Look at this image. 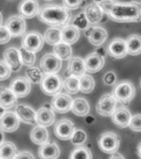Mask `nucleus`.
<instances>
[{"mask_svg":"<svg viewBox=\"0 0 141 159\" xmlns=\"http://www.w3.org/2000/svg\"><path fill=\"white\" fill-rule=\"evenodd\" d=\"M110 19L117 22H139L141 21V3L105 0L99 3Z\"/></svg>","mask_w":141,"mask_h":159,"instance_id":"nucleus-1","label":"nucleus"},{"mask_svg":"<svg viewBox=\"0 0 141 159\" xmlns=\"http://www.w3.org/2000/svg\"><path fill=\"white\" fill-rule=\"evenodd\" d=\"M37 17L41 22L54 27H64L69 24L72 14L63 5H45L40 8Z\"/></svg>","mask_w":141,"mask_h":159,"instance_id":"nucleus-2","label":"nucleus"},{"mask_svg":"<svg viewBox=\"0 0 141 159\" xmlns=\"http://www.w3.org/2000/svg\"><path fill=\"white\" fill-rule=\"evenodd\" d=\"M112 95L123 104H129L135 96V86L129 80H122V81L115 84Z\"/></svg>","mask_w":141,"mask_h":159,"instance_id":"nucleus-3","label":"nucleus"},{"mask_svg":"<svg viewBox=\"0 0 141 159\" xmlns=\"http://www.w3.org/2000/svg\"><path fill=\"white\" fill-rule=\"evenodd\" d=\"M40 84L42 92L49 96L59 94L63 88V80L57 74H45Z\"/></svg>","mask_w":141,"mask_h":159,"instance_id":"nucleus-4","label":"nucleus"},{"mask_svg":"<svg viewBox=\"0 0 141 159\" xmlns=\"http://www.w3.org/2000/svg\"><path fill=\"white\" fill-rule=\"evenodd\" d=\"M120 140V137L113 132H105L99 137L98 145L103 152L113 154L119 149Z\"/></svg>","mask_w":141,"mask_h":159,"instance_id":"nucleus-5","label":"nucleus"},{"mask_svg":"<svg viewBox=\"0 0 141 159\" xmlns=\"http://www.w3.org/2000/svg\"><path fill=\"white\" fill-rule=\"evenodd\" d=\"M44 39L42 34L36 31H32L25 34L22 39V47L28 52L36 53L42 49Z\"/></svg>","mask_w":141,"mask_h":159,"instance_id":"nucleus-6","label":"nucleus"},{"mask_svg":"<svg viewBox=\"0 0 141 159\" xmlns=\"http://www.w3.org/2000/svg\"><path fill=\"white\" fill-rule=\"evenodd\" d=\"M116 108V99L110 94H106L102 95L96 104L97 113L104 117L111 116Z\"/></svg>","mask_w":141,"mask_h":159,"instance_id":"nucleus-7","label":"nucleus"},{"mask_svg":"<svg viewBox=\"0 0 141 159\" xmlns=\"http://www.w3.org/2000/svg\"><path fill=\"white\" fill-rule=\"evenodd\" d=\"M40 66L45 74H57L62 69V62L53 53H47L40 61Z\"/></svg>","mask_w":141,"mask_h":159,"instance_id":"nucleus-8","label":"nucleus"},{"mask_svg":"<svg viewBox=\"0 0 141 159\" xmlns=\"http://www.w3.org/2000/svg\"><path fill=\"white\" fill-rule=\"evenodd\" d=\"M72 98L69 94L59 93L53 96L51 102V108L54 112L59 114H66L72 109Z\"/></svg>","mask_w":141,"mask_h":159,"instance_id":"nucleus-9","label":"nucleus"},{"mask_svg":"<svg viewBox=\"0 0 141 159\" xmlns=\"http://www.w3.org/2000/svg\"><path fill=\"white\" fill-rule=\"evenodd\" d=\"M5 27L9 31L11 36L13 37H22L26 33L27 24L26 21L21 16L14 15L7 19Z\"/></svg>","mask_w":141,"mask_h":159,"instance_id":"nucleus-10","label":"nucleus"},{"mask_svg":"<svg viewBox=\"0 0 141 159\" xmlns=\"http://www.w3.org/2000/svg\"><path fill=\"white\" fill-rule=\"evenodd\" d=\"M85 36L88 37L89 42L95 47H101L105 43L108 37V32L104 27L100 26L88 27L86 32Z\"/></svg>","mask_w":141,"mask_h":159,"instance_id":"nucleus-11","label":"nucleus"},{"mask_svg":"<svg viewBox=\"0 0 141 159\" xmlns=\"http://www.w3.org/2000/svg\"><path fill=\"white\" fill-rule=\"evenodd\" d=\"M75 130L73 122L67 119H62L55 125L54 134L57 139L62 141L70 140Z\"/></svg>","mask_w":141,"mask_h":159,"instance_id":"nucleus-12","label":"nucleus"},{"mask_svg":"<svg viewBox=\"0 0 141 159\" xmlns=\"http://www.w3.org/2000/svg\"><path fill=\"white\" fill-rule=\"evenodd\" d=\"M107 53L115 59H122L127 56V47L125 40L116 37L111 40L106 49Z\"/></svg>","mask_w":141,"mask_h":159,"instance_id":"nucleus-13","label":"nucleus"},{"mask_svg":"<svg viewBox=\"0 0 141 159\" xmlns=\"http://www.w3.org/2000/svg\"><path fill=\"white\" fill-rule=\"evenodd\" d=\"M15 114H17L20 121L29 125H34L37 124L36 113L34 109L27 104H16L15 105Z\"/></svg>","mask_w":141,"mask_h":159,"instance_id":"nucleus-14","label":"nucleus"},{"mask_svg":"<svg viewBox=\"0 0 141 159\" xmlns=\"http://www.w3.org/2000/svg\"><path fill=\"white\" fill-rule=\"evenodd\" d=\"M20 120L15 112L6 111L0 118V129L5 133H13L19 128Z\"/></svg>","mask_w":141,"mask_h":159,"instance_id":"nucleus-15","label":"nucleus"},{"mask_svg":"<svg viewBox=\"0 0 141 159\" xmlns=\"http://www.w3.org/2000/svg\"><path fill=\"white\" fill-rule=\"evenodd\" d=\"M3 59L5 63L10 67L12 71H19L22 68V65L21 61L19 49L16 47H9L5 50L3 53Z\"/></svg>","mask_w":141,"mask_h":159,"instance_id":"nucleus-16","label":"nucleus"},{"mask_svg":"<svg viewBox=\"0 0 141 159\" xmlns=\"http://www.w3.org/2000/svg\"><path fill=\"white\" fill-rule=\"evenodd\" d=\"M40 6L37 0H22L18 5L19 16L24 19H30L39 13Z\"/></svg>","mask_w":141,"mask_h":159,"instance_id":"nucleus-17","label":"nucleus"},{"mask_svg":"<svg viewBox=\"0 0 141 159\" xmlns=\"http://www.w3.org/2000/svg\"><path fill=\"white\" fill-rule=\"evenodd\" d=\"M9 89L17 98H24L31 91V84L26 77L18 76L12 80Z\"/></svg>","mask_w":141,"mask_h":159,"instance_id":"nucleus-18","label":"nucleus"},{"mask_svg":"<svg viewBox=\"0 0 141 159\" xmlns=\"http://www.w3.org/2000/svg\"><path fill=\"white\" fill-rule=\"evenodd\" d=\"M131 118V113L129 109L123 106L116 108L111 115L112 122L121 129H125L129 127Z\"/></svg>","mask_w":141,"mask_h":159,"instance_id":"nucleus-19","label":"nucleus"},{"mask_svg":"<svg viewBox=\"0 0 141 159\" xmlns=\"http://www.w3.org/2000/svg\"><path fill=\"white\" fill-rule=\"evenodd\" d=\"M86 70L89 73H96L105 66V57L92 52L84 59Z\"/></svg>","mask_w":141,"mask_h":159,"instance_id":"nucleus-20","label":"nucleus"},{"mask_svg":"<svg viewBox=\"0 0 141 159\" xmlns=\"http://www.w3.org/2000/svg\"><path fill=\"white\" fill-rule=\"evenodd\" d=\"M55 113L51 108L49 107L43 106L40 108L36 113V120L38 125L43 127H49L54 124L55 122Z\"/></svg>","mask_w":141,"mask_h":159,"instance_id":"nucleus-21","label":"nucleus"},{"mask_svg":"<svg viewBox=\"0 0 141 159\" xmlns=\"http://www.w3.org/2000/svg\"><path fill=\"white\" fill-rule=\"evenodd\" d=\"M83 12L91 26L97 24L101 22L104 15V12L101 6L94 2L87 5Z\"/></svg>","mask_w":141,"mask_h":159,"instance_id":"nucleus-22","label":"nucleus"},{"mask_svg":"<svg viewBox=\"0 0 141 159\" xmlns=\"http://www.w3.org/2000/svg\"><path fill=\"white\" fill-rule=\"evenodd\" d=\"M87 72L85 67L84 59L80 57H72L69 60V65L67 69V74L81 77Z\"/></svg>","mask_w":141,"mask_h":159,"instance_id":"nucleus-23","label":"nucleus"},{"mask_svg":"<svg viewBox=\"0 0 141 159\" xmlns=\"http://www.w3.org/2000/svg\"><path fill=\"white\" fill-rule=\"evenodd\" d=\"M30 139L33 143L42 146L49 142V133L46 127L36 125L32 129L30 134Z\"/></svg>","mask_w":141,"mask_h":159,"instance_id":"nucleus-24","label":"nucleus"},{"mask_svg":"<svg viewBox=\"0 0 141 159\" xmlns=\"http://www.w3.org/2000/svg\"><path fill=\"white\" fill-rule=\"evenodd\" d=\"M61 151L57 143H47L42 145L38 150V156L41 159H57Z\"/></svg>","mask_w":141,"mask_h":159,"instance_id":"nucleus-25","label":"nucleus"},{"mask_svg":"<svg viewBox=\"0 0 141 159\" xmlns=\"http://www.w3.org/2000/svg\"><path fill=\"white\" fill-rule=\"evenodd\" d=\"M17 98L12 90L6 87L0 88V106L3 109H8L17 104Z\"/></svg>","mask_w":141,"mask_h":159,"instance_id":"nucleus-26","label":"nucleus"},{"mask_svg":"<svg viewBox=\"0 0 141 159\" xmlns=\"http://www.w3.org/2000/svg\"><path fill=\"white\" fill-rule=\"evenodd\" d=\"M72 113L79 117H85L90 113V104L87 99L82 97H78L72 100Z\"/></svg>","mask_w":141,"mask_h":159,"instance_id":"nucleus-27","label":"nucleus"},{"mask_svg":"<svg viewBox=\"0 0 141 159\" xmlns=\"http://www.w3.org/2000/svg\"><path fill=\"white\" fill-rule=\"evenodd\" d=\"M80 31L72 24L67 25L62 30V42L67 45H72L79 40Z\"/></svg>","mask_w":141,"mask_h":159,"instance_id":"nucleus-28","label":"nucleus"},{"mask_svg":"<svg viewBox=\"0 0 141 159\" xmlns=\"http://www.w3.org/2000/svg\"><path fill=\"white\" fill-rule=\"evenodd\" d=\"M128 54L137 56L141 54V36L132 34L125 40Z\"/></svg>","mask_w":141,"mask_h":159,"instance_id":"nucleus-29","label":"nucleus"},{"mask_svg":"<svg viewBox=\"0 0 141 159\" xmlns=\"http://www.w3.org/2000/svg\"><path fill=\"white\" fill-rule=\"evenodd\" d=\"M43 39L47 44L54 47L60 42H62V30L59 27H49L45 32Z\"/></svg>","mask_w":141,"mask_h":159,"instance_id":"nucleus-30","label":"nucleus"},{"mask_svg":"<svg viewBox=\"0 0 141 159\" xmlns=\"http://www.w3.org/2000/svg\"><path fill=\"white\" fill-rule=\"evenodd\" d=\"M53 54L61 61H69L72 57V48L70 45L62 42L53 47Z\"/></svg>","mask_w":141,"mask_h":159,"instance_id":"nucleus-31","label":"nucleus"},{"mask_svg":"<svg viewBox=\"0 0 141 159\" xmlns=\"http://www.w3.org/2000/svg\"><path fill=\"white\" fill-rule=\"evenodd\" d=\"M17 152V147L12 142H3L0 145L1 159H14Z\"/></svg>","mask_w":141,"mask_h":159,"instance_id":"nucleus-32","label":"nucleus"},{"mask_svg":"<svg viewBox=\"0 0 141 159\" xmlns=\"http://www.w3.org/2000/svg\"><path fill=\"white\" fill-rule=\"evenodd\" d=\"M63 88L69 94H75L80 91L79 89V77L75 76L72 75H65Z\"/></svg>","mask_w":141,"mask_h":159,"instance_id":"nucleus-33","label":"nucleus"},{"mask_svg":"<svg viewBox=\"0 0 141 159\" xmlns=\"http://www.w3.org/2000/svg\"><path fill=\"white\" fill-rule=\"evenodd\" d=\"M96 86V81L94 78L90 75H83L79 78V89L84 94L92 93Z\"/></svg>","mask_w":141,"mask_h":159,"instance_id":"nucleus-34","label":"nucleus"},{"mask_svg":"<svg viewBox=\"0 0 141 159\" xmlns=\"http://www.w3.org/2000/svg\"><path fill=\"white\" fill-rule=\"evenodd\" d=\"M25 74L27 80L32 84H40L43 77L42 71L37 66L27 67L25 70Z\"/></svg>","mask_w":141,"mask_h":159,"instance_id":"nucleus-35","label":"nucleus"},{"mask_svg":"<svg viewBox=\"0 0 141 159\" xmlns=\"http://www.w3.org/2000/svg\"><path fill=\"white\" fill-rule=\"evenodd\" d=\"M69 159H92V153L87 147H76L72 151Z\"/></svg>","mask_w":141,"mask_h":159,"instance_id":"nucleus-36","label":"nucleus"},{"mask_svg":"<svg viewBox=\"0 0 141 159\" xmlns=\"http://www.w3.org/2000/svg\"><path fill=\"white\" fill-rule=\"evenodd\" d=\"M87 132L82 129H75L72 137H71V142L76 147L83 146L86 142L87 141Z\"/></svg>","mask_w":141,"mask_h":159,"instance_id":"nucleus-37","label":"nucleus"},{"mask_svg":"<svg viewBox=\"0 0 141 159\" xmlns=\"http://www.w3.org/2000/svg\"><path fill=\"white\" fill-rule=\"evenodd\" d=\"M20 56H21V61H22V66H25L30 67L33 66L37 60V57L36 54L33 52H28L27 50L23 49L22 47H21L19 49Z\"/></svg>","mask_w":141,"mask_h":159,"instance_id":"nucleus-38","label":"nucleus"},{"mask_svg":"<svg viewBox=\"0 0 141 159\" xmlns=\"http://www.w3.org/2000/svg\"><path fill=\"white\" fill-rule=\"evenodd\" d=\"M72 25L79 31L87 30L88 27H91V25L89 24V22L87 21V17L85 16L84 12H81L78 15H77L75 17L74 20L72 21Z\"/></svg>","mask_w":141,"mask_h":159,"instance_id":"nucleus-39","label":"nucleus"},{"mask_svg":"<svg viewBox=\"0 0 141 159\" xmlns=\"http://www.w3.org/2000/svg\"><path fill=\"white\" fill-rule=\"evenodd\" d=\"M129 127L132 131L141 132V114H135L132 117Z\"/></svg>","mask_w":141,"mask_h":159,"instance_id":"nucleus-40","label":"nucleus"},{"mask_svg":"<svg viewBox=\"0 0 141 159\" xmlns=\"http://www.w3.org/2000/svg\"><path fill=\"white\" fill-rule=\"evenodd\" d=\"M63 6L67 9L76 10L82 7V5L84 2V0H62Z\"/></svg>","mask_w":141,"mask_h":159,"instance_id":"nucleus-41","label":"nucleus"},{"mask_svg":"<svg viewBox=\"0 0 141 159\" xmlns=\"http://www.w3.org/2000/svg\"><path fill=\"white\" fill-rule=\"evenodd\" d=\"M11 69L5 63L4 61H0V80H5L8 79L11 75Z\"/></svg>","mask_w":141,"mask_h":159,"instance_id":"nucleus-42","label":"nucleus"},{"mask_svg":"<svg viewBox=\"0 0 141 159\" xmlns=\"http://www.w3.org/2000/svg\"><path fill=\"white\" fill-rule=\"evenodd\" d=\"M117 81V75L115 73V71H107L103 76V82L106 85L108 86H111V85H115L116 84Z\"/></svg>","mask_w":141,"mask_h":159,"instance_id":"nucleus-43","label":"nucleus"},{"mask_svg":"<svg viewBox=\"0 0 141 159\" xmlns=\"http://www.w3.org/2000/svg\"><path fill=\"white\" fill-rule=\"evenodd\" d=\"M12 38L9 31L5 26H0V44H6Z\"/></svg>","mask_w":141,"mask_h":159,"instance_id":"nucleus-44","label":"nucleus"},{"mask_svg":"<svg viewBox=\"0 0 141 159\" xmlns=\"http://www.w3.org/2000/svg\"><path fill=\"white\" fill-rule=\"evenodd\" d=\"M14 159H35L34 156L28 151L18 152Z\"/></svg>","mask_w":141,"mask_h":159,"instance_id":"nucleus-45","label":"nucleus"},{"mask_svg":"<svg viewBox=\"0 0 141 159\" xmlns=\"http://www.w3.org/2000/svg\"><path fill=\"white\" fill-rule=\"evenodd\" d=\"M95 52H96V54H98V55H100V56H101V57H106V50L105 49L104 47H98V48H97V49L95 51Z\"/></svg>","mask_w":141,"mask_h":159,"instance_id":"nucleus-46","label":"nucleus"},{"mask_svg":"<svg viewBox=\"0 0 141 159\" xmlns=\"http://www.w3.org/2000/svg\"><path fill=\"white\" fill-rule=\"evenodd\" d=\"M109 159H125L124 157V156L122 154L119 153V152H115L110 156Z\"/></svg>","mask_w":141,"mask_h":159,"instance_id":"nucleus-47","label":"nucleus"},{"mask_svg":"<svg viewBox=\"0 0 141 159\" xmlns=\"http://www.w3.org/2000/svg\"><path fill=\"white\" fill-rule=\"evenodd\" d=\"M137 154H138V156H139V158L141 159V143L139 144L138 148H137Z\"/></svg>","mask_w":141,"mask_h":159,"instance_id":"nucleus-48","label":"nucleus"},{"mask_svg":"<svg viewBox=\"0 0 141 159\" xmlns=\"http://www.w3.org/2000/svg\"><path fill=\"white\" fill-rule=\"evenodd\" d=\"M3 139H4V136H3L2 131L0 129V145L3 143Z\"/></svg>","mask_w":141,"mask_h":159,"instance_id":"nucleus-49","label":"nucleus"},{"mask_svg":"<svg viewBox=\"0 0 141 159\" xmlns=\"http://www.w3.org/2000/svg\"><path fill=\"white\" fill-rule=\"evenodd\" d=\"M5 112H6V109H3L2 106H0V118H1V117H2L3 114H4Z\"/></svg>","mask_w":141,"mask_h":159,"instance_id":"nucleus-50","label":"nucleus"},{"mask_svg":"<svg viewBox=\"0 0 141 159\" xmlns=\"http://www.w3.org/2000/svg\"><path fill=\"white\" fill-rule=\"evenodd\" d=\"M2 12H0V26L2 25Z\"/></svg>","mask_w":141,"mask_h":159,"instance_id":"nucleus-51","label":"nucleus"},{"mask_svg":"<svg viewBox=\"0 0 141 159\" xmlns=\"http://www.w3.org/2000/svg\"><path fill=\"white\" fill-rule=\"evenodd\" d=\"M93 1H94V2H96V3H98V4H99V3H101V2H103V1H105V0H93Z\"/></svg>","mask_w":141,"mask_h":159,"instance_id":"nucleus-52","label":"nucleus"},{"mask_svg":"<svg viewBox=\"0 0 141 159\" xmlns=\"http://www.w3.org/2000/svg\"><path fill=\"white\" fill-rule=\"evenodd\" d=\"M7 1H9V2H12V1H13V0H7Z\"/></svg>","mask_w":141,"mask_h":159,"instance_id":"nucleus-53","label":"nucleus"},{"mask_svg":"<svg viewBox=\"0 0 141 159\" xmlns=\"http://www.w3.org/2000/svg\"><path fill=\"white\" fill-rule=\"evenodd\" d=\"M45 1H52V0H45Z\"/></svg>","mask_w":141,"mask_h":159,"instance_id":"nucleus-54","label":"nucleus"},{"mask_svg":"<svg viewBox=\"0 0 141 159\" xmlns=\"http://www.w3.org/2000/svg\"><path fill=\"white\" fill-rule=\"evenodd\" d=\"M140 87H141V80H140Z\"/></svg>","mask_w":141,"mask_h":159,"instance_id":"nucleus-55","label":"nucleus"},{"mask_svg":"<svg viewBox=\"0 0 141 159\" xmlns=\"http://www.w3.org/2000/svg\"><path fill=\"white\" fill-rule=\"evenodd\" d=\"M0 159H1V158H0Z\"/></svg>","mask_w":141,"mask_h":159,"instance_id":"nucleus-56","label":"nucleus"}]
</instances>
